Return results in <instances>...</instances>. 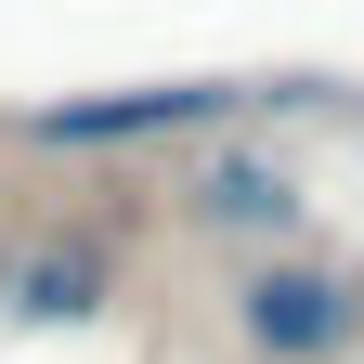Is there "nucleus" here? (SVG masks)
Segmentation results:
<instances>
[{
  "instance_id": "2",
  "label": "nucleus",
  "mask_w": 364,
  "mask_h": 364,
  "mask_svg": "<svg viewBox=\"0 0 364 364\" xmlns=\"http://www.w3.org/2000/svg\"><path fill=\"white\" fill-rule=\"evenodd\" d=\"M235 91H117V105H53L39 117V144H144V130H196L221 117Z\"/></svg>"
},
{
  "instance_id": "1",
  "label": "nucleus",
  "mask_w": 364,
  "mask_h": 364,
  "mask_svg": "<svg viewBox=\"0 0 364 364\" xmlns=\"http://www.w3.org/2000/svg\"><path fill=\"white\" fill-rule=\"evenodd\" d=\"M235 326L273 364H338L364 338V299H351V273H326V260H260L247 287H235Z\"/></svg>"
},
{
  "instance_id": "4",
  "label": "nucleus",
  "mask_w": 364,
  "mask_h": 364,
  "mask_svg": "<svg viewBox=\"0 0 364 364\" xmlns=\"http://www.w3.org/2000/svg\"><path fill=\"white\" fill-rule=\"evenodd\" d=\"M196 221H221V235H287V221H299V182L260 169V156H221V169H196Z\"/></svg>"
},
{
  "instance_id": "3",
  "label": "nucleus",
  "mask_w": 364,
  "mask_h": 364,
  "mask_svg": "<svg viewBox=\"0 0 364 364\" xmlns=\"http://www.w3.org/2000/svg\"><path fill=\"white\" fill-rule=\"evenodd\" d=\"M91 299H105V247H14L0 260V312H26V326H65Z\"/></svg>"
}]
</instances>
